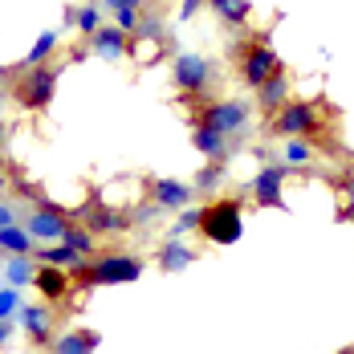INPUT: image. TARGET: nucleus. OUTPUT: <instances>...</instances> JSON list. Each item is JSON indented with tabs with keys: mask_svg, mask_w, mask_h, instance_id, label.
Listing matches in <instances>:
<instances>
[{
	"mask_svg": "<svg viewBox=\"0 0 354 354\" xmlns=\"http://www.w3.org/2000/svg\"><path fill=\"white\" fill-rule=\"evenodd\" d=\"M281 187H285V171L281 167H265L261 176L252 179V200L261 204V208H281Z\"/></svg>",
	"mask_w": 354,
	"mask_h": 354,
	"instance_id": "nucleus-9",
	"label": "nucleus"
},
{
	"mask_svg": "<svg viewBox=\"0 0 354 354\" xmlns=\"http://www.w3.org/2000/svg\"><path fill=\"white\" fill-rule=\"evenodd\" d=\"M53 90H57V70L53 66H33L17 82V98H21V106H29V110H45L53 102Z\"/></svg>",
	"mask_w": 354,
	"mask_h": 354,
	"instance_id": "nucleus-3",
	"label": "nucleus"
},
{
	"mask_svg": "<svg viewBox=\"0 0 354 354\" xmlns=\"http://www.w3.org/2000/svg\"><path fill=\"white\" fill-rule=\"evenodd\" d=\"M77 216H86V224H90V232H118L127 220L122 216H114L110 208H102V204H90L86 212H77Z\"/></svg>",
	"mask_w": 354,
	"mask_h": 354,
	"instance_id": "nucleus-17",
	"label": "nucleus"
},
{
	"mask_svg": "<svg viewBox=\"0 0 354 354\" xmlns=\"http://www.w3.org/2000/svg\"><path fill=\"white\" fill-rule=\"evenodd\" d=\"M94 49H98L106 62H114V57L127 53V33H122V29H106V25H98V29H94Z\"/></svg>",
	"mask_w": 354,
	"mask_h": 354,
	"instance_id": "nucleus-14",
	"label": "nucleus"
},
{
	"mask_svg": "<svg viewBox=\"0 0 354 354\" xmlns=\"http://www.w3.org/2000/svg\"><path fill=\"white\" fill-rule=\"evenodd\" d=\"M53 45H57V33H41L33 49H29V57H25V70H33V66H45L49 57H53Z\"/></svg>",
	"mask_w": 354,
	"mask_h": 354,
	"instance_id": "nucleus-22",
	"label": "nucleus"
},
{
	"mask_svg": "<svg viewBox=\"0 0 354 354\" xmlns=\"http://www.w3.org/2000/svg\"><path fill=\"white\" fill-rule=\"evenodd\" d=\"M285 94H289V73H285V70H273L261 86H257V102H261L265 114H269V110H281Z\"/></svg>",
	"mask_w": 354,
	"mask_h": 354,
	"instance_id": "nucleus-11",
	"label": "nucleus"
},
{
	"mask_svg": "<svg viewBox=\"0 0 354 354\" xmlns=\"http://www.w3.org/2000/svg\"><path fill=\"white\" fill-rule=\"evenodd\" d=\"M102 4H110V8H114V4H118V0H102Z\"/></svg>",
	"mask_w": 354,
	"mask_h": 354,
	"instance_id": "nucleus-37",
	"label": "nucleus"
},
{
	"mask_svg": "<svg viewBox=\"0 0 354 354\" xmlns=\"http://www.w3.org/2000/svg\"><path fill=\"white\" fill-rule=\"evenodd\" d=\"M17 310H21L17 289H0V318H8V314H17Z\"/></svg>",
	"mask_w": 354,
	"mask_h": 354,
	"instance_id": "nucleus-28",
	"label": "nucleus"
},
{
	"mask_svg": "<svg viewBox=\"0 0 354 354\" xmlns=\"http://www.w3.org/2000/svg\"><path fill=\"white\" fill-rule=\"evenodd\" d=\"M33 261H29V257H25V252H12V261H8V281L12 285H29L33 281Z\"/></svg>",
	"mask_w": 354,
	"mask_h": 354,
	"instance_id": "nucleus-23",
	"label": "nucleus"
},
{
	"mask_svg": "<svg viewBox=\"0 0 354 354\" xmlns=\"http://www.w3.org/2000/svg\"><path fill=\"white\" fill-rule=\"evenodd\" d=\"M200 232H204L212 245H236L241 232H245L241 200H216L212 208H204V212H200Z\"/></svg>",
	"mask_w": 354,
	"mask_h": 354,
	"instance_id": "nucleus-1",
	"label": "nucleus"
},
{
	"mask_svg": "<svg viewBox=\"0 0 354 354\" xmlns=\"http://www.w3.org/2000/svg\"><path fill=\"white\" fill-rule=\"evenodd\" d=\"M196 8H200V0H183V4H179V21H192Z\"/></svg>",
	"mask_w": 354,
	"mask_h": 354,
	"instance_id": "nucleus-30",
	"label": "nucleus"
},
{
	"mask_svg": "<svg viewBox=\"0 0 354 354\" xmlns=\"http://www.w3.org/2000/svg\"><path fill=\"white\" fill-rule=\"evenodd\" d=\"M17 314H21V326L33 334L37 342H49V310L45 306H21Z\"/></svg>",
	"mask_w": 354,
	"mask_h": 354,
	"instance_id": "nucleus-16",
	"label": "nucleus"
},
{
	"mask_svg": "<svg viewBox=\"0 0 354 354\" xmlns=\"http://www.w3.org/2000/svg\"><path fill=\"white\" fill-rule=\"evenodd\" d=\"M142 277V261L139 257H98L90 269L77 265V281L82 285H122Z\"/></svg>",
	"mask_w": 354,
	"mask_h": 354,
	"instance_id": "nucleus-2",
	"label": "nucleus"
},
{
	"mask_svg": "<svg viewBox=\"0 0 354 354\" xmlns=\"http://www.w3.org/2000/svg\"><path fill=\"white\" fill-rule=\"evenodd\" d=\"M310 159V142L301 139V135H293V139L285 142V163H306Z\"/></svg>",
	"mask_w": 354,
	"mask_h": 354,
	"instance_id": "nucleus-26",
	"label": "nucleus"
},
{
	"mask_svg": "<svg viewBox=\"0 0 354 354\" xmlns=\"http://www.w3.org/2000/svg\"><path fill=\"white\" fill-rule=\"evenodd\" d=\"M4 142H8V127H4V118H0V151H4Z\"/></svg>",
	"mask_w": 354,
	"mask_h": 354,
	"instance_id": "nucleus-32",
	"label": "nucleus"
},
{
	"mask_svg": "<svg viewBox=\"0 0 354 354\" xmlns=\"http://www.w3.org/2000/svg\"><path fill=\"white\" fill-rule=\"evenodd\" d=\"M8 342V326H4V318H0V346Z\"/></svg>",
	"mask_w": 354,
	"mask_h": 354,
	"instance_id": "nucleus-33",
	"label": "nucleus"
},
{
	"mask_svg": "<svg viewBox=\"0 0 354 354\" xmlns=\"http://www.w3.org/2000/svg\"><path fill=\"white\" fill-rule=\"evenodd\" d=\"M77 29H82V33H94V29H98V4L77 8Z\"/></svg>",
	"mask_w": 354,
	"mask_h": 354,
	"instance_id": "nucleus-27",
	"label": "nucleus"
},
{
	"mask_svg": "<svg viewBox=\"0 0 354 354\" xmlns=\"http://www.w3.org/2000/svg\"><path fill=\"white\" fill-rule=\"evenodd\" d=\"M208 82H212V66L200 53H183L176 62V86L183 94H200V90H208Z\"/></svg>",
	"mask_w": 354,
	"mask_h": 354,
	"instance_id": "nucleus-6",
	"label": "nucleus"
},
{
	"mask_svg": "<svg viewBox=\"0 0 354 354\" xmlns=\"http://www.w3.org/2000/svg\"><path fill=\"white\" fill-rule=\"evenodd\" d=\"M4 183H8V171H4V163H0V187H4Z\"/></svg>",
	"mask_w": 354,
	"mask_h": 354,
	"instance_id": "nucleus-35",
	"label": "nucleus"
},
{
	"mask_svg": "<svg viewBox=\"0 0 354 354\" xmlns=\"http://www.w3.org/2000/svg\"><path fill=\"white\" fill-rule=\"evenodd\" d=\"M33 285L49 297V301H57V297H66V289H70V277L62 273V265H45V269H37L33 273Z\"/></svg>",
	"mask_w": 354,
	"mask_h": 354,
	"instance_id": "nucleus-13",
	"label": "nucleus"
},
{
	"mask_svg": "<svg viewBox=\"0 0 354 354\" xmlns=\"http://www.w3.org/2000/svg\"><path fill=\"white\" fill-rule=\"evenodd\" d=\"M66 224H70V212H66V208H57V204H41V208L29 216L25 232H29V236H41V241H62Z\"/></svg>",
	"mask_w": 354,
	"mask_h": 354,
	"instance_id": "nucleus-7",
	"label": "nucleus"
},
{
	"mask_svg": "<svg viewBox=\"0 0 354 354\" xmlns=\"http://www.w3.org/2000/svg\"><path fill=\"white\" fill-rule=\"evenodd\" d=\"M273 127L281 131L285 139H293V135H310V131H318V110L310 106V102H289V106H281V114H277Z\"/></svg>",
	"mask_w": 354,
	"mask_h": 354,
	"instance_id": "nucleus-8",
	"label": "nucleus"
},
{
	"mask_svg": "<svg viewBox=\"0 0 354 354\" xmlns=\"http://www.w3.org/2000/svg\"><path fill=\"white\" fill-rule=\"evenodd\" d=\"M29 241H33V236H29L25 228H12V224L0 228V252H29V248H33Z\"/></svg>",
	"mask_w": 354,
	"mask_h": 354,
	"instance_id": "nucleus-21",
	"label": "nucleus"
},
{
	"mask_svg": "<svg viewBox=\"0 0 354 354\" xmlns=\"http://www.w3.org/2000/svg\"><path fill=\"white\" fill-rule=\"evenodd\" d=\"M4 82H8V70H0V90H4Z\"/></svg>",
	"mask_w": 354,
	"mask_h": 354,
	"instance_id": "nucleus-36",
	"label": "nucleus"
},
{
	"mask_svg": "<svg viewBox=\"0 0 354 354\" xmlns=\"http://www.w3.org/2000/svg\"><path fill=\"white\" fill-rule=\"evenodd\" d=\"M192 142H196V151L204 155V159H224L232 147H228V135L224 131H216L208 122H196V131H192Z\"/></svg>",
	"mask_w": 354,
	"mask_h": 354,
	"instance_id": "nucleus-10",
	"label": "nucleus"
},
{
	"mask_svg": "<svg viewBox=\"0 0 354 354\" xmlns=\"http://www.w3.org/2000/svg\"><path fill=\"white\" fill-rule=\"evenodd\" d=\"M200 122H208L224 135H236V131L248 127V106L245 102H212V106L200 110Z\"/></svg>",
	"mask_w": 354,
	"mask_h": 354,
	"instance_id": "nucleus-4",
	"label": "nucleus"
},
{
	"mask_svg": "<svg viewBox=\"0 0 354 354\" xmlns=\"http://www.w3.org/2000/svg\"><path fill=\"white\" fill-rule=\"evenodd\" d=\"M346 192H351V220H354V183H346Z\"/></svg>",
	"mask_w": 354,
	"mask_h": 354,
	"instance_id": "nucleus-34",
	"label": "nucleus"
},
{
	"mask_svg": "<svg viewBox=\"0 0 354 354\" xmlns=\"http://www.w3.org/2000/svg\"><path fill=\"white\" fill-rule=\"evenodd\" d=\"M176 228H179V232H187V228H200V212H183Z\"/></svg>",
	"mask_w": 354,
	"mask_h": 354,
	"instance_id": "nucleus-29",
	"label": "nucleus"
},
{
	"mask_svg": "<svg viewBox=\"0 0 354 354\" xmlns=\"http://www.w3.org/2000/svg\"><path fill=\"white\" fill-rule=\"evenodd\" d=\"M273 70H281V57L269 49V41H261V37H257V45L245 53V66H241V73H245L248 86L257 90V86H261V82H265Z\"/></svg>",
	"mask_w": 354,
	"mask_h": 354,
	"instance_id": "nucleus-5",
	"label": "nucleus"
},
{
	"mask_svg": "<svg viewBox=\"0 0 354 354\" xmlns=\"http://www.w3.org/2000/svg\"><path fill=\"white\" fill-rule=\"evenodd\" d=\"M98 346H102L98 334H62L53 342V351H62V354H90V351H98Z\"/></svg>",
	"mask_w": 354,
	"mask_h": 354,
	"instance_id": "nucleus-19",
	"label": "nucleus"
},
{
	"mask_svg": "<svg viewBox=\"0 0 354 354\" xmlns=\"http://www.w3.org/2000/svg\"><path fill=\"white\" fill-rule=\"evenodd\" d=\"M8 224H12V208H4V204H0V228H8Z\"/></svg>",
	"mask_w": 354,
	"mask_h": 354,
	"instance_id": "nucleus-31",
	"label": "nucleus"
},
{
	"mask_svg": "<svg viewBox=\"0 0 354 354\" xmlns=\"http://www.w3.org/2000/svg\"><path fill=\"white\" fill-rule=\"evenodd\" d=\"M37 261H45V265H62V269H77V265H82V252L62 241L57 248H37Z\"/></svg>",
	"mask_w": 354,
	"mask_h": 354,
	"instance_id": "nucleus-18",
	"label": "nucleus"
},
{
	"mask_svg": "<svg viewBox=\"0 0 354 354\" xmlns=\"http://www.w3.org/2000/svg\"><path fill=\"white\" fill-rule=\"evenodd\" d=\"M62 241H66V245H73L77 252H94V232H90V228H73V224H66Z\"/></svg>",
	"mask_w": 354,
	"mask_h": 354,
	"instance_id": "nucleus-24",
	"label": "nucleus"
},
{
	"mask_svg": "<svg viewBox=\"0 0 354 354\" xmlns=\"http://www.w3.org/2000/svg\"><path fill=\"white\" fill-rule=\"evenodd\" d=\"M220 179H224V163H220V159H212V163H208V167L196 176V187H200V192H212Z\"/></svg>",
	"mask_w": 354,
	"mask_h": 354,
	"instance_id": "nucleus-25",
	"label": "nucleus"
},
{
	"mask_svg": "<svg viewBox=\"0 0 354 354\" xmlns=\"http://www.w3.org/2000/svg\"><path fill=\"white\" fill-rule=\"evenodd\" d=\"M192 187L187 183H176V179H155V204L163 208V212H171V208H187L192 204Z\"/></svg>",
	"mask_w": 354,
	"mask_h": 354,
	"instance_id": "nucleus-12",
	"label": "nucleus"
},
{
	"mask_svg": "<svg viewBox=\"0 0 354 354\" xmlns=\"http://www.w3.org/2000/svg\"><path fill=\"white\" fill-rule=\"evenodd\" d=\"M208 4L216 8V17H224L228 25H245V21H248V12H252V8H248L245 0H208Z\"/></svg>",
	"mask_w": 354,
	"mask_h": 354,
	"instance_id": "nucleus-20",
	"label": "nucleus"
},
{
	"mask_svg": "<svg viewBox=\"0 0 354 354\" xmlns=\"http://www.w3.org/2000/svg\"><path fill=\"white\" fill-rule=\"evenodd\" d=\"M192 261H196V252L183 245V241H167L163 252H159V269H163V273H179V269H187Z\"/></svg>",
	"mask_w": 354,
	"mask_h": 354,
	"instance_id": "nucleus-15",
	"label": "nucleus"
}]
</instances>
